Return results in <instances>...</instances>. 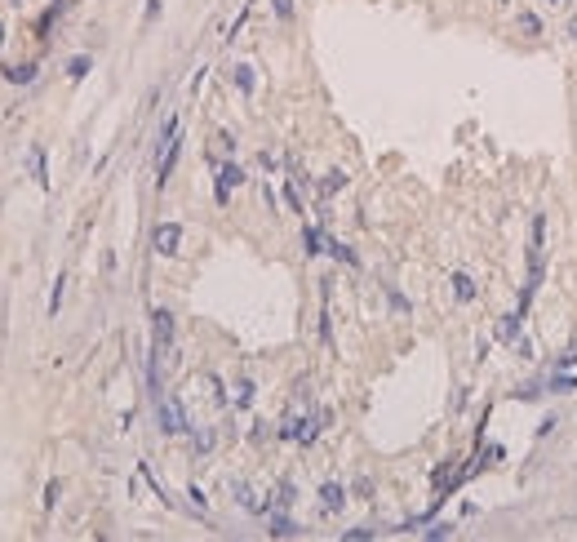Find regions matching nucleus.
I'll list each match as a JSON object with an SVG mask.
<instances>
[{
	"label": "nucleus",
	"instance_id": "nucleus-8",
	"mask_svg": "<svg viewBox=\"0 0 577 542\" xmlns=\"http://www.w3.org/2000/svg\"><path fill=\"white\" fill-rule=\"evenodd\" d=\"M235 85L249 93V89H253V71H249V67H235Z\"/></svg>",
	"mask_w": 577,
	"mask_h": 542
},
{
	"label": "nucleus",
	"instance_id": "nucleus-1",
	"mask_svg": "<svg viewBox=\"0 0 577 542\" xmlns=\"http://www.w3.org/2000/svg\"><path fill=\"white\" fill-rule=\"evenodd\" d=\"M178 152H182V138H178V116L165 125V152H160V165H156V182H165L178 165Z\"/></svg>",
	"mask_w": 577,
	"mask_h": 542
},
{
	"label": "nucleus",
	"instance_id": "nucleus-11",
	"mask_svg": "<svg viewBox=\"0 0 577 542\" xmlns=\"http://www.w3.org/2000/svg\"><path fill=\"white\" fill-rule=\"evenodd\" d=\"M551 387H555V391H573V387H577V378H555Z\"/></svg>",
	"mask_w": 577,
	"mask_h": 542
},
{
	"label": "nucleus",
	"instance_id": "nucleus-3",
	"mask_svg": "<svg viewBox=\"0 0 577 542\" xmlns=\"http://www.w3.org/2000/svg\"><path fill=\"white\" fill-rule=\"evenodd\" d=\"M240 182H244L240 165H222V169H217V200L226 204V196H231V187H240Z\"/></svg>",
	"mask_w": 577,
	"mask_h": 542
},
{
	"label": "nucleus",
	"instance_id": "nucleus-12",
	"mask_svg": "<svg viewBox=\"0 0 577 542\" xmlns=\"http://www.w3.org/2000/svg\"><path fill=\"white\" fill-rule=\"evenodd\" d=\"M551 5H564V0H551Z\"/></svg>",
	"mask_w": 577,
	"mask_h": 542
},
{
	"label": "nucleus",
	"instance_id": "nucleus-6",
	"mask_svg": "<svg viewBox=\"0 0 577 542\" xmlns=\"http://www.w3.org/2000/svg\"><path fill=\"white\" fill-rule=\"evenodd\" d=\"M453 289H458L462 303H467V298H475V280H471L467 271H458V276H453Z\"/></svg>",
	"mask_w": 577,
	"mask_h": 542
},
{
	"label": "nucleus",
	"instance_id": "nucleus-2",
	"mask_svg": "<svg viewBox=\"0 0 577 542\" xmlns=\"http://www.w3.org/2000/svg\"><path fill=\"white\" fill-rule=\"evenodd\" d=\"M178 240H182V227L178 222H160L156 227V254H178Z\"/></svg>",
	"mask_w": 577,
	"mask_h": 542
},
{
	"label": "nucleus",
	"instance_id": "nucleus-9",
	"mask_svg": "<svg viewBox=\"0 0 577 542\" xmlns=\"http://www.w3.org/2000/svg\"><path fill=\"white\" fill-rule=\"evenodd\" d=\"M519 27H524V32H528V36H537V32H542V23H537V18H533V14H519Z\"/></svg>",
	"mask_w": 577,
	"mask_h": 542
},
{
	"label": "nucleus",
	"instance_id": "nucleus-4",
	"mask_svg": "<svg viewBox=\"0 0 577 542\" xmlns=\"http://www.w3.org/2000/svg\"><path fill=\"white\" fill-rule=\"evenodd\" d=\"M160 427H165L169 436L187 427V423H182V409H178V400H160Z\"/></svg>",
	"mask_w": 577,
	"mask_h": 542
},
{
	"label": "nucleus",
	"instance_id": "nucleus-5",
	"mask_svg": "<svg viewBox=\"0 0 577 542\" xmlns=\"http://www.w3.org/2000/svg\"><path fill=\"white\" fill-rule=\"evenodd\" d=\"M169 342H174V316L156 311V351H169Z\"/></svg>",
	"mask_w": 577,
	"mask_h": 542
},
{
	"label": "nucleus",
	"instance_id": "nucleus-10",
	"mask_svg": "<svg viewBox=\"0 0 577 542\" xmlns=\"http://www.w3.org/2000/svg\"><path fill=\"white\" fill-rule=\"evenodd\" d=\"M271 5H276V14H280V18H289V14H293V0H271Z\"/></svg>",
	"mask_w": 577,
	"mask_h": 542
},
{
	"label": "nucleus",
	"instance_id": "nucleus-7",
	"mask_svg": "<svg viewBox=\"0 0 577 542\" xmlns=\"http://www.w3.org/2000/svg\"><path fill=\"white\" fill-rule=\"evenodd\" d=\"M320 493H325V498H320V502H325L329 511H338V507H342V484H325V489H320Z\"/></svg>",
	"mask_w": 577,
	"mask_h": 542
}]
</instances>
